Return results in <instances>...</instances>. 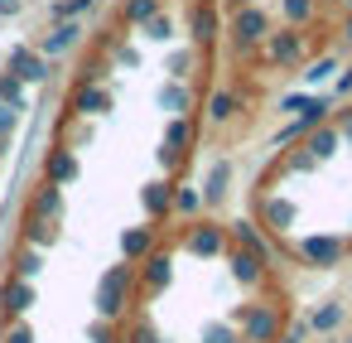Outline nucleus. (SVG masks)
Instances as JSON below:
<instances>
[{"instance_id":"f257e3e1","label":"nucleus","mask_w":352,"mask_h":343,"mask_svg":"<svg viewBox=\"0 0 352 343\" xmlns=\"http://www.w3.org/2000/svg\"><path fill=\"white\" fill-rule=\"evenodd\" d=\"M232 324H236V338H241V343H275L280 329H285V304H275V300H251V304H241V309L232 314Z\"/></svg>"},{"instance_id":"f03ea898","label":"nucleus","mask_w":352,"mask_h":343,"mask_svg":"<svg viewBox=\"0 0 352 343\" xmlns=\"http://www.w3.org/2000/svg\"><path fill=\"white\" fill-rule=\"evenodd\" d=\"M131 295H135V266H107L102 280H97V319H121L131 309Z\"/></svg>"},{"instance_id":"7ed1b4c3","label":"nucleus","mask_w":352,"mask_h":343,"mask_svg":"<svg viewBox=\"0 0 352 343\" xmlns=\"http://www.w3.org/2000/svg\"><path fill=\"white\" fill-rule=\"evenodd\" d=\"M294 251H299L304 266H314V271H333V266L347 261V237H338V232H309V237H299Z\"/></svg>"},{"instance_id":"20e7f679","label":"nucleus","mask_w":352,"mask_h":343,"mask_svg":"<svg viewBox=\"0 0 352 343\" xmlns=\"http://www.w3.org/2000/svg\"><path fill=\"white\" fill-rule=\"evenodd\" d=\"M328 112H333V102L314 92V97H309V107H304L299 116H289V121H285V126L275 131V141H270V145H275V150H285V145H294V141H304L309 131H318V126H328Z\"/></svg>"},{"instance_id":"39448f33","label":"nucleus","mask_w":352,"mask_h":343,"mask_svg":"<svg viewBox=\"0 0 352 343\" xmlns=\"http://www.w3.org/2000/svg\"><path fill=\"white\" fill-rule=\"evenodd\" d=\"M265 34H270V15L256 6H236V20H232V39H236V54H246V49H256V44H265Z\"/></svg>"},{"instance_id":"423d86ee","label":"nucleus","mask_w":352,"mask_h":343,"mask_svg":"<svg viewBox=\"0 0 352 343\" xmlns=\"http://www.w3.org/2000/svg\"><path fill=\"white\" fill-rule=\"evenodd\" d=\"M193 136H198V126H193L188 116H169L164 141H160V165H164V169H179L184 155H188V145H193Z\"/></svg>"},{"instance_id":"0eeeda50","label":"nucleus","mask_w":352,"mask_h":343,"mask_svg":"<svg viewBox=\"0 0 352 343\" xmlns=\"http://www.w3.org/2000/svg\"><path fill=\"white\" fill-rule=\"evenodd\" d=\"M227 237H232L241 251H251V256H261L265 266H275V242L265 237V227H261L256 218H236V222L227 227Z\"/></svg>"},{"instance_id":"6e6552de","label":"nucleus","mask_w":352,"mask_h":343,"mask_svg":"<svg viewBox=\"0 0 352 343\" xmlns=\"http://www.w3.org/2000/svg\"><path fill=\"white\" fill-rule=\"evenodd\" d=\"M184 247H188L193 256H222V251H227V227H222V222H212V218H203V222H193V227H188Z\"/></svg>"},{"instance_id":"1a4fd4ad","label":"nucleus","mask_w":352,"mask_h":343,"mask_svg":"<svg viewBox=\"0 0 352 343\" xmlns=\"http://www.w3.org/2000/svg\"><path fill=\"white\" fill-rule=\"evenodd\" d=\"M265 59L280 63V68H299V63H304V34H299V30L265 34Z\"/></svg>"},{"instance_id":"9d476101","label":"nucleus","mask_w":352,"mask_h":343,"mask_svg":"<svg viewBox=\"0 0 352 343\" xmlns=\"http://www.w3.org/2000/svg\"><path fill=\"white\" fill-rule=\"evenodd\" d=\"M294 222H299V203H294V198H285V194H270V198L261 203V227H265V232L285 237Z\"/></svg>"},{"instance_id":"9b49d317","label":"nucleus","mask_w":352,"mask_h":343,"mask_svg":"<svg viewBox=\"0 0 352 343\" xmlns=\"http://www.w3.org/2000/svg\"><path fill=\"white\" fill-rule=\"evenodd\" d=\"M222 256H227V266H232V280H236V285H246V290H256V285L270 276V266H265L261 256L241 251V247H232V251H222Z\"/></svg>"},{"instance_id":"f8f14e48","label":"nucleus","mask_w":352,"mask_h":343,"mask_svg":"<svg viewBox=\"0 0 352 343\" xmlns=\"http://www.w3.org/2000/svg\"><path fill=\"white\" fill-rule=\"evenodd\" d=\"M169 280H174L169 251H150V256L140 261V295H160V290H169Z\"/></svg>"},{"instance_id":"ddd939ff","label":"nucleus","mask_w":352,"mask_h":343,"mask_svg":"<svg viewBox=\"0 0 352 343\" xmlns=\"http://www.w3.org/2000/svg\"><path fill=\"white\" fill-rule=\"evenodd\" d=\"M10 78H20V83H44V78H49V59H44L39 49H30V44L10 49Z\"/></svg>"},{"instance_id":"4468645a","label":"nucleus","mask_w":352,"mask_h":343,"mask_svg":"<svg viewBox=\"0 0 352 343\" xmlns=\"http://www.w3.org/2000/svg\"><path fill=\"white\" fill-rule=\"evenodd\" d=\"M78 39H82V25H78V20H58V25L39 39V54H44V59H58V54L78 49Z\"/></svg>"},{"instance_id":"2eb2a0df","label":"nucleus","mask_w":352,"mask_h":343,"mask_svg":"<svg viewBox=\"0 0 352 343\" xmlns=\"http://www.w3.org/2000/svg\"><path fill=\"white\" fill-rule=\"evenodd\" d=\"M342 324H347V304H338V300H328V304L309 309V319H304V329H309V333H318V338H333Z\"/></svg>"},{"instance_id":"dca6fc26","label":"nucleus","mask_w":352,"mask_h":343,"mask_svg":"<svg viewBox=\"0 0 352 343\" xmlns=\"http://www.w3.org/2000/svg\"><path fill=\"white\" fill-rule=\"evenodd\" d=\"M30 304H34V280H6V285H0V309H6V324L20 319V314H30Z\"/></svg>"},{"instance_id":"f3484780","label":"nucleus","mask_w":352,"mask_h":343,"mask_svg":"<svg viewBox=\"0 0 352 343\" xmlns=\"http://www.w3.org/2000/svg\"><path fill=\"white\" fill-rule=\"evenodd\" d=\"M78 174H82V165H78L73 150H63V145L49 150V160H44V184H58V189H63V184H73Z\"/></svg>"},{"instance_id":"a211bd4d","label":"nucleus","mask_w":352,"mask_h":343,"mask_svg":"<svg viewBox=\"0 0 352 343\" xmlns=\"http://www.w3.org/2000/svg\"><path fill=\"white\" fill-rule=\"evenodd\" d=\"M338 145H342V141H338V131H333V126H318V131H309V136L299 141V150H304L314 165H328V160L338 155Z\"/></svg>"},{"instance_id":"6ab92c4d","label":"nucleus","mask_w":352,"mask_h":343,"mask_svg":"<svg viewBox=\"0 0 352 343\" xmlns=\"http://www.w3.org/2000/svg\"><path fill=\"white\" fill-rule=\"evenodd\" d=\"M140 208H145L150 222L169 218V213H174V184H169V179H164V184H145V189H140Z\"/></svg>"},{"instance_id":"aec40b11","label":"nucleus","mask_w":352,"mask_h":343,"mask_svg":"<svg viewBox=\"0 0 352 343\" xmlns=\"http://www.w3.org/2000/svg\"><path fill=\"white\" fill-rule=\"evenodd\" d=\"M150 251H155V227H150V222H140V227H126V232H121V256H126V266L145 261Z\"/></svg>"},{"instance_id":"412c9836","label":"nucleus","mask_w":352,"mask_h":343,"mask_svg":"<svg viewBox=\"0 0 352 343\" xmlns=\"http://www.w3.org/2000/svg\"><path fill=\"white\" fill-rule=\"evenodd\" d=\"M73 112H82V116H102V112H111V92H107L102 83H78V92H73Z\"/></svg>"},{"instance_id":"4be33fe9","label":"nucleus","mask_w":352,"mask_h":343,"mask_svg":"<svg viewBox=\"0 0 352 343\" xmlns=\"http://www.w3.org/2000/svg\"><path fill=\"white\" fill-rule=\"evenodd\" d=\"M227 184H232V160H212V169H208V179H203V208H217L222 198H227Z\"/></svg>"},{"instance_id":"5701e85b","label":"nucleus","mask_w":352,"mask_h":343,"mask_svg":"<svg viewBox=\"0 0 352 343\" xmlns=\"http://www.w3.org/2000/svg\"><path fill=\"white\" fill-rule=\"evenodd\" d=\"M188 34H193V49H208V44L217 39V10H212V6H193Z\"/></svg>"},{"instance_id":"b1692460","label":"nucleus","mask_w":352,"mask_h":343,"mask_svg":"<svg viewBox=\"0 0 352 343\" xmlns=\"http://www.w3.org/2000/svg\"><path fill=\"white\" fill-rule=\"evenodd\" d=\"M63 213V189L58 184H44L34 198H30V218H44V222H58Z\"/></svg>"},{"instance_id":"393cba45","label":"nucleus","mask_w":352,"mask_h":343,"mask_svg":"<svg viewBox=\"0 0 352 343\" xmlns=\"http://www.w3.org/2000/svg\"><path fill=\"white\" fill-rule=\"evenodd\" d=\"M299 68H304V73H299V78H304V87H323V83L342 68V59H338V54H318L314 63H299Z\"/></svg>"},{"instance_id":"a878e982","label":"nucleus","mask_w":352,"mask_h":343,"mask_svg":"<svg viewBox=\"0 0 352 343\" xmlns=\"http://www.w3.org/2000/svg\"><path fill=\"white\" fill-rule=\"evenodd\" d=\"M155 102H160V112H169V116H188V107H193V92H188L184 83H164Z\"/></svg>"},{"instance_id":"bb28decb","label":"nucleus","mask_w":352,"mask_h":343,"mask_svg":"<svg viewBox=\"0 0 352 343\" xmlns=\"http://www.w3.org/2000/svg\"><path fill=\"white\" fill-rule=\"evenodd\" d=\"M236 112H241V92H232V87L212 92V102H208V121H212V126H227Z\"/></svg>"},{"instance_id":"cd10ccee","label":"nucleus","mask_w":352,"mask_h":343,"mask_svg":"<svg viewBox=\"0 0 352 343\" xmlns=\"http://www.w3.org/2000/svg\"><path fill=\"white\" fill-rule=\"evenodd\" d=\"M198 208H203L198 184H174V213L179 218H198Z\"/></svg>"},{"instance_id":"c85d7f7f","label":"nucleus","mask_w":352,"mask_h":343,"mask_svg":"<svg viewBox=\"0 0 352 343\" xmlns=\"http://www.w3.org/2000/svg\"><path fill=\"white\" fill-rule=\"evenodd\" d=\"M54 237H58V227L54 222H44V218H30L25 213V242L39 251V247H54Z\"/></svg>"},{"instance_id":"c756f323","label":"nucleus","mask_w":352,"mask_h":343,"mask_svg":"<svg viewBox=\"0 0 352 343\" xmlns=\"http://www.w3.org/2000/svg\"><path fill=\"white\" fill-rule=\"evenodd\" d=\"M314 10H318V0H280V15L289 20V30L309 25V20H314Z\"/></svg>"},{"instance_id":"7c9ffc66","label":"nucleus","mask_w":352,"mask_h":343,"mask_svg":"<svg viewBox=\"0 0 352 343\" xmlns=\"http://www.w3.org/2000/svg\"><path fill=\"white\" fill-rule=\"evenodd\" d=\"M0 107L25 112V83H20V78H10V73H0Z\"/></svg>"},{"instance_id":"2f4dec72","label":"nucleus","mask_w":352,"mask_h":343,"mask_svg":"<svg viewBox=\"0 0 352 343\" xmlns=\"http://www.w3.org/2000/svg\"><path fill=\"white\" fill-rule=\"evenodd\" d=\"M150 15H160V0H126V10H121V20L135 25V30H140Z\"/></svg>"},{"instance_id":"473e14b6","label":"nucleus","mask_w":352,"mask_h":343,"mask_svg":"<svg viewBox=\"0 0 352 343\" xmlns=\"http://www.w3.org/2000/svg\"><path fill=\"white\" fill-rule=\"evenodd\" d=\"M140 30H145L150 44H169V39H174V20H169V15H150Z\"/></svg>"},{"instance_id":"72a5a7b5","label":"nucleus","mask_w":352,"mask_h":343,"mask_svg":"<svg viewBox=\"0 0 352 343\" xmlns=\"http://www.w3.org/2000/svg\"><path fill=\"white\" fill-rule=\"evenodd\" d=\"M193 59H198V49H174L169 63H164V68H169V83H184L188 68H193Z\"/></svg>"},{"instance_id":"f704fd0d","label":"nucleus","mask_w":352,"mask_h":343,"mask_svg":"<svg viewBox=\"0 0 352 343\" xmlns=\"http://www.w3.org/2000/svg\"><path fill=\"white\" fill-rule=\"evenodd\" d=\"M39 266H44V256H39L34 247H25V251L15 256V276H10V280H34V276H39Z\"/></svg>"},{"instance_id":"c9c22d12","label":"nucleus","mask_w":352,"mask_h":343,"mask_svg":"<svg viewBox=\"0 0 352 343\" xmlns=\"http://www.w3.org/2000/svg\"><path fill=\"white\" fill-rule=\"evenodd\" d=\"M203 343H236V324H232V319L203 324Z\"/></svg>"},{"instance_id":"e433bc0d","label":"nucleus","mask_w":352,"mask_h":343,"mask_svg":"<svg viewBox=\"0 0 352 343\" xmlns=\"http://www.w3.org/2000/svg\"><path fill=\"white\" fill-rule=\"evenodd\" d=\"M92 6H97V0H58L49 15H54V20H78V15H87Z\"/></svg>"},{"instance_id":"4c0bfd02","label":"nucleus","mask_w":352,"mask_h":343,"mask_svg":"<svg viewBox=\"0 0 352 343\" xmlns=\"http://www.w3.org/2000/svg\"><path fill=\"white\" fill-rule=\"evenodd\" d=\"M126 343H160V333H155L150 319H135V324L126 329Z\"/></svg>"},{"instance_id":"58836bf2","label":"nucleus","mask_w":352,"mask_h":343,"mask_svg":"<svg viewBox=\"0 0 352 343\" xmlns=\"http://www.w3.org/2000/svg\"><path fill=\"white\" fill-rule=\"evenodd\" d=\"M309 97H314V92H289V97H280V112H285V116H299V112L309 107Z\"/></svg>"},{"instance_id":"ea45409f","label":"nucleus","mask_w":352,"mask_h":343,"mask_svg":"<svg viewBox=\"0 0 352 343\" xmlns=\"http://www.w3.org/2000/svg\"><path fill=\"white\" fill-rule=\"evenodd\" d=\"M6 343H34V333H30V324H20V319H10V324H6Z\"/></svg>"},{"instance_id":"a19ab883","label":"nucleus","mask_w":352,"mask_h":343,"mask_svg":"<svg viewBox=\"0 0 352 343\" xmlns=\"http://www.w3.org/2000/svg\"><path fill=\"white\" fill-rule=\"evenodd\" d=\"M15 126H20V112H15V107H0V141H10Z\"/></svg>"},{"instance_id":"79ce46f5","label":"nucleus","mask_w":352,"mask_h":343,"mask_svg":"<svg viewBox=\"0 0 352 343\" xmlns=\"http://www.w3.org/2000/svg\"><path fill=\"white\" fill-rule=\"evenodd\" d=\"M87 338H92V343H116V333H111V319H97V324L87 329Z\"/></svg>"},{"instance_id":"37998d69","label":"nucleus","mask_w":352,"mask_h":343,"mask_svg":"<svg viewBox=\"0 0 352 343\" xmlns=\"http://www.w3.org/2000/svg\"><path fill=\"white\" fill-rule=\"evenodd\" d=\"M333 97H352V68H338V78H333Z\"/></svg>"},{"instance_id":"c03bdc74","label":"nucleus","mask_w":352,"mask_h":343,"mask_svg":"<svg viewBox=\"0 0 352 343\" xmlns=\"http://www.w3.org/2000/svg\"><path fill=\"white\" fill-rule=\"evenodd\" d=\"M304 338H309V329H304V319H299V324H289V329H285L275 343H304Z\"/></svg>"},{"instance_id":"a18cd8bd","label":"nucleus","mask_w":352,"mask_h":343,"mask_svg":"<svg viewBox=\"0 0 352 343\" xmlns=\"http://www.w3.org/2000/svg\"><path fill=\"white\" fill-rule=\"evenodd\" d=\"M333 131H338V141H342V145H347V150H352V112H347V116H342V121H338V126H333Z\"/></svg>"},{"instance_id":"49530a36","label":"nucleus","mask_w":352,"mask_h":343,"mask_svg":"<svg viewBox=\"0 0 352 343\" xmlns=\"http://www.w3.org/2000/svg\"><path fill=\"white\" fill-rule=\"evenodd\" d=\"M15 10H20V0H0V20H10Z\"/></svg>"},{"instance_id":"de8ad7c7","label":"nucleus","mask_w":352,"mask_h":343,"mask_svg":"<svg viewBox=\"0 0 352 343\" xmlns=\"http://www.w3.org/2000/svg\"><path fill=\"white\" fill-rule=\"evenodd\" d=\"M342 44H352V15L342 20Z\"/></svg>"},{"instance_id":"09e8293b","label":"nucleus","mask_w":352,"mask_h":343,"mask_svg":"<svg viewBox=\"0 0 352 343\" xmlns=\"http://www.w3.org/2000/svg\"><path fill=\"white\" fill-rule=\"evenodd\" d=\"M342 6H347V15H352V0H342Z\"/></svg>"},{"instance_id":"8fccbe9b","label":"nucleus","mask_w":352,"mask_h":343,"mask_svg":"<svg viewBox=\"0 0 352 343\" xmlns=\"http://www.w3.org/2000/svg\"><path fill=\"white\" fill-rule=\"evenodd\" d=\"M318 343H338V338H318Z\"/></svg>"},{"instance_id":"3c124183","label":"nucleus","mask_w":352,"mask_h":343,"mask_svg":"<svg viewBox=\"0 0 352 343\" xmlns=\"http://www.w3.org/2000/svg\"><path fill=\"white\" fill-rule=\"evenodd\" d=\"M338 343H352V333H347V338H338Z\"/></svg>"},{"instance_id":"603ef678","label":"nucleus","mask_w":352,"mask_h":343,"mask_svg":"<svg viewBox=\"0 0 352 343\" xmlns=\"http://www.w3.org/2000/svg\"><path fill=\"white\" fill-rule=\"evenodd\" d=\"M236 6H251V0H236Z\"/></svg>"},{"instance_id":"864d4df0","label":"nucleus","mask_w":352,"mask_h":343,"mask_svg":"<svg viewBox=\"0 0 352 343\" xmlns=\"http://www.w3.org/2000/svg\"><path fill=\"white\" fill-rule=\"evenodd\" d=\"M160 343H164V338H160Z\"/></svg>"},{"instance_id":"5fc2aeb1","label":"nucleus","mask_w":352,"mask_h":343,"mask_svg":"<svg viewBox=\"0 0 352 343\" xmlns=\"http://www.w3.org/2000/svg\"><path fill=\"white\" fill-rule=\"evenodd\" d=\"M236 343H241V338H236Z\"/></svg>"}]
</instances>
